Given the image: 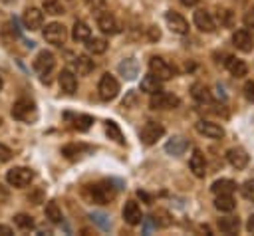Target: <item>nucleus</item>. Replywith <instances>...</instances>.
I'll return each instance as SVG.
<instances>
[{"label": "nucleus", "instance_id": "1", "mask_svg": "<svg viewBox=\"0 0 254 236\" xmlns=\"http://www.w3.org/2000/svg\"><path fill=\"white\" fill-rule=\"evenodd\" d=\"M12 117L18 119V121H24V123H32L36 117H38V111H36V105L32 99H18L14 105H12Z\"/></svg>", "mask_w": 254, "mask_h": 236}, {"label": "nucleus", "instance_id": "2", "mask_svg": "<svg viewBox=\"0 0 254 236\" xmlns=\"http://www.w3.org/2000/svg\"><path fill=\"white\" fill-rule=\"evenodd\" d=\"M32 178H34V173H32L30 169H26V167H14V169H10V171L6 173L8 184H10V186H16V188L28 186V184L32 182Z\"/></svg>", "mask_w": 254, "mask_h": 236}, {"label": "nucleus", "instance_id": "3", "mask_svg": "<svg viewBox=\"0 0 254 236\" xmlns=\"http://www.w3.org/2000/svg\"><path fill=\"white\" fill-rule=\"evenodd\" d=\"M97 91H99V97H101L103 101H111V99H115L117 93H119V81H117L111 73H103L101 79H99Z\"/></svg>", "mask_w": 254, "mask_h": 236}, {"label": "nucleus", "instance_id": "4", "mask_svg": "<svg viewBox=\"0 0 254 236\" xmlns=\"http://www.w3.org/2000/svg\"><path fill=\"white\" fill-rule=\"evenodd\" d=\"M65 38H67V30L60 22H52V24H48L44 28V40L48 44H52V46H64Z\"/></svg>", "mask_w": 254, "mask_h": 236}, {"label": "nucleus", "instance_id": "5", "mask_svg": "<svg viewBox=\"0 0 254 236\" xmlns=\"http://www.w3.org/2000/svg\"><path fill=\"white\" fill-rule=\"evenodd\" d=\"M54 65H56V58H54L52 52H46V50H42V52L36 56V59H34V69L42 75L44 81H48V75H50V71L54 69Z\"/></svg>", "mask_w": 254, "mask_h": 236}, {"label": "nucleus", "instance_id": "6", "mask_svg": "<svg viewBox=\"0 0 254 236\" xmlns=\"http://www.w3.org/2000/svg\"><path fill=\"white\" fill-rule=\"evenodd\" d=\"M149 71H151L155 77H159L161 81L175 77V67H173L171 63H167V61H165L163 58H159V56H155V58L149 59Z\"/></svg>", "mask_w": 254, "mask_h": 236}, {"label": "nucleus", "instance_id": "7", "mask_svg": "<svg viewBox=\"0 0 254 236\" xmlns=\"http://www.w3.org/2000/svg\"><path fill=\"white\" fill-rule=\"evenodd\" d=\"M165 135V127L157 121H147L141 129V143L143 145H155Z\"/></svg>", "mask_w": 254, "mask_h": 236}, {"label": "nucleus", "instance_id": "8", "mask_svg": "<svg viewBox=\"0 0 254 236\" xmlns=\"http://www.w3.org/2000/svg\"><path fill=\"white\" fill-rule=\"evenodd\" d=\"M179 97L177 95H173V93H167V91H157V93H153L151 95V101H149V105L153 107V109H175V107H179Z\"/></svg>", "mask_w": 254, "mask_h": 236}, {"label": "nucleus", "instance_id": "9", "mask_svg": "<svg viewBox=\"0 0 254 236\" xmlns=\"http://www.w3.org/2000/svg\"><path fill=\"white\" fill-rule=\"evenodd\" d=\"M115 198V190L111 186V182L103 180V182H97L91 186V200L97 202V204H107Z\"/></svg>", "mask_w": 254, "mask_h": 236}, {"label": "nucleus", "instance_id": "10", "mask_svg": "<svg viewBox=\"0 0 254 236\" xmlns=\"http://www.w3.org/2000/svg\"><path fill=\"white\" fill-rule=\"evenodd\" d=\"M22 22H24V26H26L28 30H32V32H34V30H40L42 24H44V12H42L40 8H36V6H30V8L24 10Z\"/></svg>", "mask_w": 254, "mask_h": 236}, {"label": "nucleus", "instance_id": "11", "mask_svg": "<svg viewBox=\"0 0 254 236\" xmlns=\"http://www.w3.org/2000/svg\"><path fill=\"white\" fill-rule=\"evenodd\" d=\"M97 28H99L103 34H109V36H113V34H119V32H121L119 22H117V20H115V16H113V14H109V12L97 14Z\"/></svg>", "mask_w": 254, "mask_h": 236}, {"label": "nucleus", "instance_id": "12", "mask_svg": "<svg viewBox=\"0 0 254 236\" xmlns=\"http://www.w3.org/2000/svg\"><path fill=\"white\" fill-rule=\"evenodd\" d=\"M196 131L208 139H222L224 137V129L218 125V123H212V121H196Z\"/></svg>", "mask_w": 254, "mask_h": 236}, {"label": "nucleus", "instance_id": "13", "mask_svg": "<svg viewBox=\"0 0 254 236\" xmlns=\"http://www.w3.org/2000/svg\"><path fill=\"white\" fill-rule=\"evenodd\" d=\"M123 218L127 224L131 226H137L143 222V212H141V206L135 202V200H127L125 206H123Z\"/></svg>", "mask_w": 254, "mask_h": 236}, {"label": "nucleus", "instance_id": "14", "mask_svg": "<svg viewBox=\"0 0 254 236\" xmlns=\"http://www.w3.org/2000/svg\"><path fill=\"white\" fill-rule=\"evenodd\" d=\"M165 20H167V26L171 28V32L181 34V36L189 34V22H187L181 14H177V12H167V14H165Z\"/></svg>", "mask_w": 254, "mask_h": 236}, {"label": "nucleus", "instance_id": "15", "mask_svg": "<svg viewBox=\"0 0 254 236\" xmlns=\"http://www.w3.org/2000/svg\"><path fill=\"white\" fill-rule=\"evenodd\" d=\"M226 161L230 163V167L240 171V169H244L248 165V155H246V151L242 147H232V149L226 151Z\"/></svg>", "mask_w": 254, "mask_h": 236}, {"label": "nucleus", "instance_id": "16", "mask_svg": "<svg viewBox=\"0 0 254 236\" xmlns=\"http://www.w3.org/2000/svg\"><path fill=\"white\" fill-rule=\"evenodd\" d=\"M189 167H190V171H192L194 177L204 178V175H206V159H204V155L198 149L192 151V155L189 159Z\"/></svg>", "mask_w": 254, "mask_h": 236}, {"label": "nucleus", "instance_id": "17", "mask_svg": "<svg viewBox=\"0 0 254 236\" xmlns=\"http://www.w3.org/2000/svg\"><path fill=\"white\" fill-rule=\"evenodd\" d=\"M194 24L200 32H206V34H212L216 30V24H214V18L206 12V10H196L194 12Z\"/></svg>", "mask_w": 254, "mask_h": 236}, {"label": "nucleus", "instance_id": "18", "mask_svg": "<svg viewBox=\"0 0 254 236\" xmlns=\"http://www.w3.org/2000/svg\"><path fill=\"white\" fill-rule=\"evenodd\" d=\"M232 44H234L236 50H240V52H244V54L252 52V48H254L252 36H250L246 30H236V32L232 34Z\"/></svg>", "mask_w": 254, "mask_h": 236}, {"label": "nucleus", "instance_id": "19", "mask_svg": "<svg viewBox=\"0 0 254 236\" xmlns=\"http://www.w3.org/2000/svg\"><path fill=\"white\" fill-rule=\"evenodd\" d=\"M58 81H60L62 91H65L67 95L75 93V89H77V79H75L73 71H69V69H62L60 75H58Z\"/></svg>", "mask_w": 254, "mask_h": 236}, {"label": "nucleus", "instance_id": "20", "mask_svg": "<svg viewBox=\"0 0 254 236\" xmlns=\"http://www.w3.org/2000/svg\"><path fill=\"white\" fill-rule=\"evenodd\" d=\"M187 147H189L187 139H183V137H173V139L167 141L165 151H167L169 155H173V157H181V155L187 151Z\"/></svg>", "mask_w": 254, "mask_h": 236}, {"label": "nucleus", "instance_id": "21", "mask_svg": "<svg viewBox=\"0 0 254 236\" xmlns=\"http://www.w3.org/2000/svg\"><path fill=\"white\" fill-rule=\"evenodd\" d=\"M224 63H226L228 71H230L234 77H244V75L248 73V65H246V61H244V59H238V58H228Z\"/></svg>", "mask_w": 254, "mask_h": 236}, {"label": "nucleus", "instance_id": "22", "mask_svg": "<svg viewBox=\"0 0 254 236\" xmlns=\"http://www.w3.org/2000/svg\"><path fill=\"white\" fill-rule=\"evenodd\" d=\"M210 190L214 194H232L236 190V182L232 178H218V180L212 182Z\"/></svg>", "mask_w": 254, "mask_h": 236}, {"label": "nucleus", "instance_id": "23", "mask_svg": "<svg viewBox=\"0 0 254 236\" xmlns=\"http://www.w3.org/2000/svg\"><path fill=\"white\" fill-rule=\"evenodd\" d=\"M89 36H91L89 26H87L83 20H75V22H73V28H71V38H73L75 42H85Z\"/></svg>", "mask_w": 254, "mask_h": 236}, {"label": "nucleus", "instance_id": "24", "mask_svg": "<svg viewBox=\"0 0 254 236\" xmlns=\"http://www.w3.org/2000/svg\"><path fill=\"white\" fill-rule=\"evenodd\" d=\"M73 67H75V71H77L79 75H89V73L93 71L95 63H93V59L87 58V56H77L75 61H73Z\"/></svg>", "mask_w": 254, "mask_h": 236}, {"label": "nucleus", "instance_id": "25", "mask_svg": "<svg viewBox=\"0 0 254 236\" xmlns=\"http://www.w3.org/2000/svg\"><path fill=\"white\" fill-rule=\"evenodd\" d=\"M214 208L220 212H232L236 208V202L232 198V194H216L214 198Z\"/></svg>", "mask_w": 254, "mask_h": 236}, {"label": "nucleus", "instance_id": "26", "mask_svg": "<svg viewBox=\"0 0 254 236\" xmlns=\"http://www.w3.org/2000/svg\"><path fill=\"white\" fill-rule=\"evenodd\" d=\"M141 91H145V93H149V95H153V93L161 91V79H159V77H155L153 73L145 75V77L141 79Z\"/></svg>", "mask_w": 254, "mask_h": 236}, {"label": "nucleus", "instance_id": "27", "mask_svg": "<svg viewBox=\"0 0 254 236\" xmlns=\"http://www.w3.org/2000/svg\"><path fill=\"white\" fill-rule=\"evenodd\" d=\"M218 228L224 234H236L238 228H240V220L236 216H224V218L218 220Z\"/></svg>", "mask_w": 254, "mask_h": 236}, {"label": "nucleus", "instance_id": "28", "mask_svg": "<svg viewBox=\"0 0 254 236\" xmlns=\"http://www.w3.org/2000/svg\"><path fill=\"white\" fill-rule=\"evenodd\" d=\"M85 48H87V52L89 54H93V56H97V54H103L105 50H107V42L103 40V38H87L85 40Z\"/></svg>", "mask_w": 254, "mask_h": 236}, {"label": "nucleus", "instance_id": "29", "mask_svg": "<svg viewBox=\"0 0 254 236\" xmlns=\"http://www.w3.org/2000/svg\"><path fill=\"white\" fill-rule=\"evenodd\" d=\"M46 218H50V222H54V224H60L64 220V214H62V208L58 206V202L50 200L46 204Z\"/></svg>", "mask_w": 254, "mask_h": 236}, {"label": "nucleus", "instance_id": "30", "mask_svg": "<svg viewBox=\"0 0 254 236\" xmlns=\"http://www.w3.org/2000/svg\"><path fill=\"white\" fill-rule=\"evenodd\" d=\"M119 71L123 73V77L133 79V77L137 75V61H135L133 58H129V59L121 61V63H119Z\"/></svg>", "mask_w": 254, "mask_h": 236}, {"label": "nucleus", "instance_id": "31", "mask_svg": "<svg viewBox=\"0 0 254 236\" xmlns=\"http://www.w3.org/2000/svg\"><path fill=\"white\" fill-rule=\"evenodd\" d=\"M190 95H192L198 103H210V91H208L202 83H194V85H192Z\"/></svg>", "mask_w": 254, "mask_h": 236}, {"label": "nucleus", "instance_id": "32", "mask_svg": "<svg viewBox=\"0 0 254 236\" xmlns=\"http://www.w3.org/2000/svg\"><path fill=\"white\" fill-rule=\"evenodd\" d=\"M216 18H218V22H220L222 28H232L234 26V12L228 10V8H220L216 12Z\"/></svg>", "mask_w": 254, "mask_h": 236}, {"label": "nucleus", "instance_id": "33", "mask_svg": "<svg viewBox=\"0 0 254 236\" xmlns=\"http://www.w3.org/2000/svg\"><path fill=\"white\" fill-rule=\"evenodd\" d=\"M44 12L46 14H52V16H60L65 10H64L62 0H44Z\"/></svg>", "mask_w": 254, "mask_h": 236}, {"label": "nucleus", "instance_id": "34", "mask_svg": "<svg viewBox=\"0 0 254 236\" xmlns=\"http://www.w3.org/2000/svg\"><path fill=\"white\" fill-rule=\"evenodd\" d=\"M14 224H16L18 228H22V230H30V228H34V220H32V216H30V214H24V212H20V214L14 216Z\"/></svg>", "mask_w": 254, "mask_h": 236}, {"label": "nucleus", "instance_id": "35", "mask_svg": "<svg viewBox=\"0 0 254 236\" xmlns=\"http://www.w3.org/2000/svg\"><path fill=\"white\" fill-rule=\"evenodd\" d=\"M105 129H107V135H109V139H113V141H115V143H119V145H123V143H125V139H123V135H121L119 127H117L113 121H107Z\"/></svg>", "mask_w": 254, "mask_h": 236}, {"label": "nucleus", "instance_id": "36", "mask_svg": "<svg viewBox=\"0 0 254 236\" xmlns=\"http://www.w3.org/2000/svg\"><path fill=\"white\" fill-rule=\"evenodd\" d=\"M240 190H242V196H244L246 200L254 202V178H248V180L240 186Z\"/></svg>", "mask_w": 254, "mask_h": 236}, {"label": "nucleus", "instance_id": "37", "mask_svg": "<svg viewBox=\"0 0 254 236\" xmlns=\"http://www.w3.org/2000/svg\"><path fill=\"white\" fill-rule=\"evenodd\" d=\"M91 123H93V117H89V115H79V117L75 119V127H77L79 131L89 129V127H91Z\"/></svg>", "mask_w": 254, "mask_h": 236}, {"label": "nucleus", "instance_id": "38", "mask_svg": "<svg viewBox=\"0 0 254 236\" xmlns=\"http://www.w3.org/2000/svg\"><path fill=\"white\" fill-rule=\"evenodd\" d=\"M79 151H81L79 145H65V147L62 149V153H64L67 159H75V157L79 155Z\"/></svg>", "mask_w": 254, "mask_h": 236}, {"label": "nucleus", "instance_id": "39", "mask_svg": "<svg viewBox=\"0 0 254 236\" xmlns=\"http://www.w3.org/2000/svg\"><path fill=\"white\" fill-rule=\"evenodd\" d=\"M242 22H244V26H246V28H252V30H254V6H252V8H248V10L244 12Z\"/></svg>", "mask_w": 254, "mask_h": 236}, {"label": "nucleus", "instance_id": "40", "mask_svg": "<svg viewBox=\"0 0 254 236\" xmlns=\"http://www.w3.org/2000/svg\"><path fill=\"white\" fill-rule=\"evenodd\" d=\"M244 97L254 103V81H246L244 83Z\"/></svg>", "mask_w": 254, "mask_h": 236}, {"label": "nucleus", "instance_id": "41", "mask_svg": "<svg viewBox=\"0 0 254 236\" xmlns=\"http://www.w3.org/2000/svg\"><path fill=\"white\" fill-rule=\"evenodd\" d=\"M10 159H12V151H10L6 145L0 143V163H6V161H10Z\"/></svg>", "mask_w": 254, "mask_h": 236}, {"label": "nucleus", "instance_id": "42", "mask_svg": "<svg viewBox=\"0 0 254 236\" xmlns=\"http://www.w3.org/2000/svg\"><path fill=\"white\" fill-rule=\"evenodd\" d=\"M159 38H161V32H159V28L151 26V28H149V40H151V42H157Z\"/></svg>", "mask_w": 254, "mask_h": 236}, {"label": "nucleus", "instance_id": "43", "mask_svg": "<svg viewBox=\"0 0 254 236\" xmlns=\"http://www.w3.org/2000/svg\"><path fill=\"white\" fill-rule=\"evenodd\" d=\"M14 232H12V228L10 226H4V224H0V236H12Z\"/></svg>", "mask_w": 254, "mask_h": 236}, {"label": "nucleus", "instance_id": "44", "mask_svg": "<svg viewBox=\"0 0 254 236\" xmlns=\"http://www.w3.org/2000/svg\"><path fill=\"white\" fill-rule=\"evenodd\" d=\"M246 230H248L250 234H254V214L248 218V222H246Z\"/></svg>", "mask_w": 254, "mask_h": 236}, {"label": "nucleus", "instance_id": "45", "mask_svg": "<svg viewBox=\"0 0 254 236\" xmlns=\"http://www.w3.org/2000/svg\"><path fill=\"white\" fill-rule=\"evenodd\" d=\"M181 4H183V6H187V8H192V6H196V4H198V0H181Z\"/></svg>", "mask_w": 254, "mask_h": 236}, {"label": "nucleus", "instance_id": "46", "mask_svg": "<svg viewBox=\"0 0 254 236\" xmlns=\"http://www.w3.org/2000/svg\"><path fill=\"white\" fill-rule=\"evenodd\" d=\"M85 2H91V4H99V2H103V0H85Z\"/></svg>", "mask_w": 254, "mask_h": 236}, {"label": "nucleus", "instance_id": "47", "mask_svg": "<svg viewBox=\"0 0 254 236\" xmlns=\"http://www.w3.org/2000/svg\"><path fill=\"white\" fill-rule=\"evenodd\" d=\"M2 85H4V79H2V75H0V91H2Z\"/></svg>", "mask_w": 254, "mask_h": 236}, {"label": "nucleus", "instance_id": "48", "mask_svg": "<svg viewBox=\"0 0 254 236\" xmlns=\"http://www.w3.org/2000/svg\"><path fill=\"white\" fill-rule=\"evenodd\" d=\"M0 125H2V119H0Z\"/></svg>", "mask_w": 254, "mask_h": 236}]
</instances>
